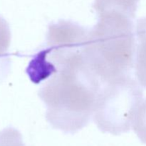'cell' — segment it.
<instances>
[{
  "label": "cell",
  "instance_id": "cell-1",
  "mask_svg": "<svg viewBox=\"0 0 146 146\" xmlns=\"http://www.w3.org/2000/svg\"><path fill=\"white\" fill-rule=\"evenodd\" d=\"M101 84L85 58L59 67L38 91L46 106L48 123L54 129L69 134L86 126L94 114Z\"/></svg>",
  "mask_w": 146,
  "mask_h": 146
},
{
  "label": "cell",
  "instance_id": "cell-2",
  "mask_svg": "<svg viewBox=\"0 0 146 146\" xmlns=\"http://www.w3.org/2000/svg\"><path fill=\"white\" fill-rule=\"evenodd\" d=\"M136 37L133 20L123 16L98 17L88 30L86 61L102 84L129 76L135 64Z\"/></svg>",
  "mask_w": 146,
  "mask_h": 146
},
{
  "label": "cell",
  "instance_id": "cell-3",
  "mask_svg": "<svg viewBox=\"0 0 146 146\" xmlns=\"http://www.w3.org/2000/svg\"><path fill=\"white\" fill-rule=\"evenodd\" d=\"M143 97L142 86L130 75L103 84L93 114L96 125L115 135L128 132Z\"/></svg>",
  "mask_w": 146,
  "mask_h": 146
},
{
  "label": "cell",
  "instance_id": "cell-4",
  "mask_svg": "<svg viewBox=\"0 0 146 146\" xmlns=\"http://www.w3.org/2000/svg\"><path fill=\"white\" fill-rule=\"evenodd\" d=\"M88 29L68 20H59L48 25L45 48L48 61L57 68L84 56Z\"/></svg>",
  "mask_w": 146,
  "mask_h": 146
},
{
  "label": "cell",
  "instance_id": "cell-5",
  "mask_svg": "<svg viewBox=\"0 0 146 146\" xmlns=\"http://www.w3.org/2000/svg\"><path fill=\"white\" fill-rule=\"evenodd\" d=\"M140 0H94L93 8L98 17L107 14L123 16L133 20Z\"/></svg>",
  "mask_w": 146,
  "mask_h": 146
},
{
  "label": "cell",
  "instance_id": "cell-6",
  "mask_svg": "<svg viewBox=\"0 0 146 146\" xmlns=\"http://www.w3.org/2000/svg\"><path fill=\"white\" fill-rule=\"evenodd\" d=\"M136 48L135 71L137 81L146 89V17L137 21L135 26Z\"/></svg>",
  "mask_w": 146,
  "mask_h": 146
},
{
  "label": "cell",
  "instance_id": "cell-7",
  "mask_svg": "<svg viewBox=\"0 0 146 146\" xmlns=\"http://www.w3.org/2000/svg\"><path fill=\"white\" fill-rule=\"evenodd\" d=\"M56 71V67L47 60L46 54L43 48L33 56L26 70L30 80L36 84L48 80Z\"/></svg>",
  "mask_w": 146,
  "mask_h": 146
},
{
  "label": "cell",
  "instance_id": "cell-8",
  "mask_svg": "<svg viewBox=\"0 0 146 146\" xmlns=\"http://www.w3.org/2000/svg\"><path fill=\"white\" fill-rule=\"evenodd\" d=\"M11 36L8 22L0 16V84L11 71V60L9 53Z\"/></svg>",
  "mask_w": 146,
  "mask_h": 146
},
{
  "label": "cell",
  "instance_id": "cell-9",
  "mask_svg": "<svg viewBox=\"0 0 146 146\" xmlns=\"http://www.w3.org/2000/svg\"><path fill=\"white\" fill-rule=\"evenodd\" d=\"M132 127L141 142L146 144V98L137 111Z\"/></svg>",
  "mask_w": 146,
  "mask_h": 146
}]
</instances>
